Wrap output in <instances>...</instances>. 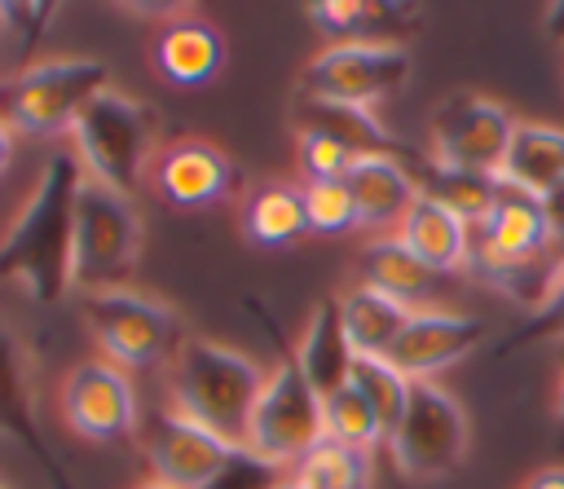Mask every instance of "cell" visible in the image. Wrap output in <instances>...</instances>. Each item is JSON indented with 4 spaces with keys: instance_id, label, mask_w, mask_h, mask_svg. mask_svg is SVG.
Instances as JSON below:
<instances>
[{
    "instance_id": "cell-37",
    "label": "cell",
    "mask_w": 564,
    "mask_h": 489,
    "mask_svg": "<svg viewBox=\"0 0 564 489\" xmlns=\"http://www.w3.org/2000/svg\"><path fill=\"white\" fill-rule=\"evenodd\" d=\"M9 159H13V128H9V123H4V115H0V176H4Z\"/></svg>"
},
{
    "instance_id": "cell-22",
    "label": "cell",
    "mask_w": 564,
    "mask_h": 489,
    "mask_svg": "<svg viewBox=\"0 0 564 489\" xmlns=\"http://www.w3.org/2000/svg\"><path fill=\"white\" fill-rule=\"evenodd\" d=\"M291 361L304 370V379H308L322 396L348 383L352 348H348V339H344L335 300H322V304L308 313V322H304V330H300V344H295Z\"/></svg>"
},
{
    "instance_id": "cell-41",
    "label": "cell",
    "mask_w": 564,
    "mask_h": 489,
    "mask_svg": "<svg viewBox=\"0 0 564 489\" xmlns=\"http://www.w3.org/2000/svg\"><path fill=\"white\" fill-rule=\"evenodd\" d=\"M0 489H22V485H13V480H4V476H0Z\"/></svg>"
},
{
    "instance_id": "cell-35",
    "label": "cell",
    "mask_w": 564,
    "mask_h": 489,
    "mask_svg": "<svg viewBox=\"0 0 564 489\" xmlns=\"http://www.w3.org/2000/svg\"><path fill=\"white\" fill-rule=\"evenodd\" d=\"M524 489H564V467H538L524 480Z\"/></svg>"
},
{
    "instance_id": "cell-3",
    "label": "cell",
    "mask_w": 564,
    "mask_h": 489,
    "mask_svg": "<svg viewBox=\"0 0 564 489\" xmlns=\"http://www.w3.org/2000/svg\"><path fill=\"white\" fill-rule=\"evenodd\" d=\"M66 145L75 150L84 176L137 198V189L150 181L159 159V115L119 88H106L88 101V110L75 119Z\"/></svg>"
},
{
    "instance_id": "cell-7",
    "label": "cell",
    "mask_w": 564,
    "mask_h": 489,
    "mask_svg": "<svg viewBox=\"0 0 564 489\" xmlns=\"http://www.w3.org/2000/svg\"><path fill=\"white\" fill-rule=\"evenodd\" d=\"M467 445H471V423L458 396L441 379H410L405 414L383 445L392 454V467L405 480H436L467 458Z\"/></svg>"
},
{
    "instance_id": "cell-11",
    "label": "cell",
    "mask_w": 564,
    "mask_h": 489,
    "mask_svg": "<svg viewBox=\"0 0 564 489\" xmlns=\"http://www.w3.org/2000/svg\"><path fill=\"white\" fill-rule=\"evenodd\" d=\"M410 79L405 44H326L300 75V97L375 110Z\"/></svg>"
},
{
    "instance_id": "cell-14",
    "label": "cell",
    "mask_w": 564,
    "mask_h": 489,
    "mask_svg": "<svg viewBox=\"0 0 564 489\" xmlns=\"http://www.w3.org/2000/svg\"><path fill=\"white\" fill-rule=\"evenodd\" d=\"M150 185L154 194L176 207V211H203V207H216L225 203L234 189H238V172H234V159L225 150H216L212 141H167L154 159V172H150Z\"/></svg>"
},
{
    "instance_id": "cell-1",
    "label": "cell",
    "mask_w": 564,
    "mask_h": 489,
    "mask_svg": "<svg viewBox=\"0 0 564 489\" xmlns=\"http://www.w3.org/2000/svg\"><path fill=\"white\" fill-rule=\"evenodd\" d=\"M84 181V167L70 145H57L22 207L13 211L4 238H0V278L18 282L35 304H53L70 291V242H75V189Z\"/></svg>"
},
{
    "instance_id": "cell-16",
    "label": "cell",
    "mask_w": 564,
    "mask_h": 489,
    "mask_svg": "<svg viewBox=\"0 0 564 489\" xmlns=\"http://www.w3.org/2000/svg\"><path fill=\"white\" fill-rule=\"evenodd\" d=\"M480 339H485V322L476 313L432 308V313H414L405 322V330L388 348V361L405 379H436L441 370L458 366Z\"/></svg>"
},
{
    "instance_id": "cell-28",
    "label": "cell",
    "mask_w": 564,
    "mask_h": 489,
    "mask_svg": "<svg viewBox=\"0 0 564 489\" xmlns=\"http://www.w3.org/2000/svg\"><path fill=\"white\" fill-rule=\"evenodd\" d=\"M322 427H326V441H339V445L361 449V454H375L383 445V427L352 383L322 396Z\"/></svg>"
},
{
    "instance_id": "cell-39",
    "label": "cell",
    "mask_w": 564,
    "mask_h": 489,
    "mask_svg": "<svg viewBox=\"0 0 564 489\" xmlns=\"http://www.w3.org/2000/svg\"><path fill=\"white\" fill-rule=\"evenodd\" d=\"M555 410H560V419H564V370H560V392H555Z\"/></svg>"
},
{
    "instance_id": "cell-27",
    "label": "cell",
    "mask_w": 564,
    "mask_h": 489,
    "mask_svg": "<svg viewBox=\"0 0 564 489\" xmlns=\"http://www.w3.org/2000/svg\"><path fill=\"white\" fill-rule=\"evenodd\" d=\"M348 383L366 396V405L375 410L379 427H383V445L388 436L397 432L401 414H405V401H410V379L388 361V357H352L348 366Z\"/></svg>"
},
{
    "instance_id": "cell-20",
    "label": "cell",
    "mask_w": 564,
    "mask_h": 489,
    "mask_svg": "<svg viewBox=\"0 0 564 489\" xmlns=\"http://www.w3.org/2000/svg\"><path fill=\"white\" fill-rule=\"evenodd\" d=\"M335 308H339V326H344L352 357H388V348L397 344V335L414 317L410 308H401L397 300H388L383 291H375L366 282L348 286L335 300Z\"/></svg>"
},
{
    "instance_id": "cell-23",
    "label": "cell",
    "mask_w": 564,
    "mask_h": 489,
    "mask_svg": "<svg viewBox=\"0 0 564 489\" xmlns=\"http://www.w3.org/2000/svg\"><path fill=\"white\" fill-rule=\"evenodd\" d=\"M242 238L260 251H278V247H291L295 238L308 233V220H304V189L300 185H286V181H269L260 189L247 194L242 203Z\"/></svg>"
},
{
    "instance_id": "cell-36",
    "label": "cell",
    "mask_w": 564,
    "mask_h": 489,
    "mask_svg": "<svg viewBox=\"0 0 564 489\" xmlns=\"http://www.w3.org/2000/svg\"><path fill=\"white\" fill-rule=\"evenodd\" d=\"M542 22H546V35L564 44V4H551V9L542 13Z\"/></svg>"
},
{
    "instance_id": "cell-5",
    "label": "cell",
    "mask_w": 564,
    "mask_h": 489,
    "mask_svg": "<svg viewBox=\"0 0 564 489\" xmlns=\"http://www.w3.org/2000/svg\"><path fill=\"white\" fill-rule=\"evenodd\" d=\"M145 225L137 198L84 176L75 189V242H70V291L128 286V273L141 260Z\"/></svg>"
},
{
    "instance_id": "cell-30",
    "label": "cell",
    "mask_w": 564,
    "mask_h": 489,
    "mask_svg": "<svg viewBox=\"0 0 564 489\" xmlns=\"http://www.w3.org/2000/svg\"><path fill=\"white\" fill-rule=\"evenodd\" d=\"M529 344H564V256L551 264L538 300L529 304V317L511 335V348H529Z\"/></svg>"
},
{
    "instance_id": "cell-25",
    "label": "cell",
    "mask_w": 564,
    "mask_h": 489,
    "mask_svg": "<svg viewBox=\"0 0 564 489\" xmlns=\"http://www.w3.org/2000/svg\"><path fill=\"white\" fill-rule=\"evenodd\" d=\"M308 18L330 35V44H401L383 31L388 18L405 22L410 9L401 4H366V0H317L308 4Z\"/></svg>"
},
{
    "instance_id": "cell-32",
    "label": "cell",
    "mask_w": 564,
    "mask_h": 489,
    "mask_svg": "<svg viewBox=\"0 0 564 489\" xmlns=\"http://www.w3.org/2000/svg\"><path fill=\"white\" fill-rule=\"evenodd\" d=\"M295 154L304 167V181H344L352 167V150H344L339 141H330L326 132H295Z\"/></svg>"
},
{
    "instance_id": "cell-10",
    "label": "cell",
    "mask_w": 564,
    "mask_h": 489,
    "mask_svg": "<svg viewBox=\"0 0 564 489\" xmlns=\"http://www.w3.org/2000/svg\"><path fill=\"white\" fill-rule=\"evenodd\" d=\"M551 233L542 220V203L507 181H498V194L485 211V220L476 225V242H471V269L489 282L511 286L516 273H538L546 278L551 269H542L546 251H551Z\"/></svg>"
},
{
    "instance_id": "cell-4",
    "label": "cell",
    "mask_w": 564,
    "mask_h": 489,
    "mask_svg": "<svg viewBox=\"0 0 564 489\" xmlns=\"http://www.w3.org/2000/svg\"><path fill=\"white\" fill-rule=\"evenodd\" d=\"M106 88H110V66L101 57H40L18 66L0 84V115L22 137L66 141L75 119Z\"/></svg>"
},
{
    "instance_id": "cell-38",
    "label": "cell",
    "mask_w": 564,
    "mask_h": 489,
    "mask_svg": "<svg viewBox=\"0 0 564 489\" xmlns=\"http://www.w3.org/2000/svg\"><path fill=\"white\" fill-rule=\"evenodd\" d=\"M132 489H172V485H163V480H154V476H145L141 485H132Z\"/></svg>"
},
{
    "instance_id": "cell-24",
    "label": "cell",
    "mask_w": 564,
    "mask_h": 489,
    "mask_svg": "<svg viewBox=\"0 0 564 489\" xmlns=\"http://www.w3.org/2000/svg\"><path fill=\"white\" fill-rule=\"evenodd\" d=\"M295 128L304 132H326L330 141H339L352 154H388L397 150L388 128L375 119V110H357V106H335V101H313L300 97L295 106Z\"/></svg>"
},
{
    "instance_id": "cell-26",
    "label": "cell",
    "mask_w": 564,
    "mask_h": 489,
    "mask_svg": "<svg viewBox=\"0 0 564 489\" xmlns=\"http://www.w3.org/2000/svg\"><path fill=\"white\" fill-rule=\"evenodd\" d=\"M370 467H375V454H361V449H348V445L322 436L286 471V480L295 489H370Z\"/></svg>"
},
{
    "instance_id": "cell-21",
    "label": "cell",
    "mask_w": 564,
    "mask_h": 489,
    "mask_svg": "<svg viewBox=\"0 0 564 489\" xmlns=\"http://www.w3.org/2000/svg\"><path fill=\"white\" fill-rule=\"evenodd\" d=\"M498 181L542 198L555 181H564V128L520 119L516 132H511V145H507Z\"/></svg>"
},
{
    "instance_id": "cell-33",
    "label": "cell",
    "mask_w": 564,
    "mask_h": 489,
    "mask_svg": "<svg viewBox=\"0 0 564 489\" xmlns=\"http://www.w3.org/2000/svg\"><path fill=\"white\" fill-rule=\"evenodd\" d=\"M53 18H57V4H0V44L26 57L44 40Z\"/></svg>"
},
{
    "instance_id": "cell-17",
    "label": "cell",
    "mask_w": 564,
    "mask_h": 489,
    "mask_svg": "<svg viewBox=\"0 0 564 489\" xmlns=\"http://www.w3.org/2000/svg\"><path fill=\"white\" fill-rule=\"evenodd\" d=\"M154 70L176 88H203L225 66V40L220 31L198 13H176L154 35Z\"/></svg>"
},
{
    "instance_id": "cell-34",
    "label": "cell",
    "mask_w": 564,
    "mask_h": 489,
    "mask_svg": "<svg viewBox=\"0 0 564 489\" xmlns=\"http://www.w3.org/2000/svg\"><path fill=\"white\" fill-rule=\"evenodd\" d=\"M538 203H542V220H546L551 242H555V247H564V181H555Z\"/></svg>"
},
{
    "instance_id": "cell-13",
    "label": "cell",
    "mask_w": 564,
    "mask_h": 489,
    "mask_svg": "<svg viewBox=\"0 0 564 489\" xmlns=\"http://www.w3.org/2000/svg\"><path fill=\"white\" fill-rule=\"evenodd\" d=\"M137 441H141V458H145L150 476L172 489H216L247 458V449L220 441L216 432L181 419L167 405L141 423Z\"/></svg>"
},
{
    "instance_id": "cell-29",
    "label": "cell",
    "mask_w": 564,
    "mask_h": 489,
    "mask_svg": "<svg viewBox=\"0 0 564 489\" xmlns=\"http://www.w3.org/2000/svg\"><path fill=\"white\" fill-rule=\"evenodd\" d=\"M26 414V383H22V352L13 348V335L0 326V441L13 449L35 445V432L22 423Z\"/></svg>"
},
{
    "instance_id": "cell-12",
    "label": "cell",
    "mask_w": 564,
    "mask_h": 489,
    "mask_svg": "<svg viewBox=\"0 0 564 489\" xmlns=\"http://www.w3.org/2000/svg\"><path fill=\"white\" fill-rule=\"evenodd\" d=\"M57 414L79 441H93V445H119L141 436L137 388L128 370H119L106 357H84L62 374Z\"/></svg>"
},
{
    "instance_id": "cell-8",
    "label": "cell",
    "mask_w": 564,
    "mask_h": 489,
    "mask_svg": "<svg viewBox=\"0 0 564 489\" xmlns=\"http://www.w3.org/2000/svg\"><path fill=\"white\" fill-rule=\"evenodd\" d=\"M326 436L322 427V392L304 379V370L282 357L269 379H264V392L251 410V427H247V454L269 467V471H291L317 441Z\"/></svg>"
},
{
    "instance_id": "cell-18",
    "label": "cell",
    "mask_w": 564,
    "mask_h": 489,
    "mask_svg": "<svg viewBox=\"0 0 564 489\" xmlns=\"http://www.w3.org/2000/svg\"><path fill=\"white\" fill-rule=\"evenodd\" d=\"M405 251H414L427 269L445 273V278H458L471 269V242H476V229L454 211L445 207L441 198L432 194H419V203L410 207L405 225L392 233Z\"/></svg>"
},
{
    "instance_id": "cell-19",
    "label": "cell",
    "mask_w": 564,
    "mask_h": 489,
    "mask_svg": "<svg viewBox=\"0 0 564 489\" xmlns=\"http://www.w3.org/2000/svg\"><path fill=\"white\" fill-rule=\"evenodd\" d=\"M361 282L383 291L388 300H397L410 313H432V308H441V291L449 278L427 269L397 238H370L361 251Z\"/></svg>"
},
{
    "instance_id": "cell-2",
    "label": "cell",
    "mask_w": 564,
    "mask_h": 489,
    "mask_svg": "<svg viewBox=\"0 0 564 489\" xmlns=\"http://www.w3.org/2000/svg\"><path fill=\"white\" fill-rule=\"evenodd\" d=\"M163 374H167L163 379L167 410L216 432L220 441H229L238 449L247 445L251 410L269 379V370L256 357H247L242 348H229L220 339H207V335H185Z\"/></svg>"
},
{
    "instance_id": "cell-15",
    "label": "cell",
    "mask_w": 564,
    "mask_h": 489,
    "mask_svg": "<svg viewBox=\"0 0 564 489\" xmlns=\"http://www.w3.org/2000/svg\"><path fill=\"white\" fill-rule=\"evenodd\" d=\"M348 194H352V207H357V229L361 233H375V238H392L410 207L419 203V176L414 167L388 150V154H357L348 176H344Z\"/></svg>"
},
{
    "instance_id": "cell-6",
    "label": "cell",
    "mask_w": 564,
    "mask_h": 489,
    "mask_svg": "<svg viewBox=\"0 0 564 489\" xmlns=\"http://www.w3.org/2000/svg\"><path fill=\"white\" fill-rule=\"evenodd\" d=\"M79 317L93 344L101 348V357L128 374L154 370V366L167 370V361L185 339L176 308L137 286H106V291L79 295Z\"/></svg>"
},
{
    "instance_id": "cell-40",
    "label": "cell",
    "mask_w": 564,
    "mask_h": 489,
    "mask_svg": "<svg viewBox=\"0 0 564 489\" xmlns=\"http://www.w3.org/2000/svg\"><path fill=\"white\" fill-rule=\"evenodd\" d=\"M269 489H295V485H291V480H286V476H282V480H273V485H269Z\"/></svg>"
},
{
    "instance_id": "cell-31",
    "label": "cell",
    "mask_w": 564,
    "mask_h": 489,
    "mask_svg": "<svg viewBox=\"0 0 564 489\" xmlns=\"http://www.w3.org/2000/svg\"><path fill=\"white\" fill-rule=\"evenodd\" d=\"M304 220L308 233L335 238V233H352L357 229V207L344 181H304Z\"/></svg>"
},
{
    "instance_id": "cell-9",
    "label": "cell",
    "mask_w": 564,
    "mask_h": 489,
    "mask_svg": "<svg viewBox=\"0 0 564 489\" xmlns=\"http://www.w3.org/2000/svg\"><path fill=\"white\" fill-rule=\"evenodd\" d=\"M520 119H511L507 106L476 93H454L432 110L427 141H432V167L458 172V176H502V159L511 145Z\"/></svg>"
}]
</instances>
